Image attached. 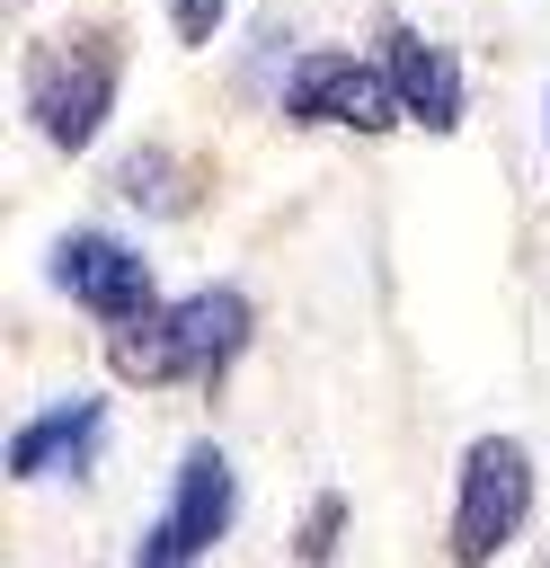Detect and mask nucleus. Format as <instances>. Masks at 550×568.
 <instances>
[{
	"mask_svg": "<svg viewBox=\"0 0 550 568\" xmlns=\"http://www.w3.org/2000/svg\"><path fill=\"white\" fill-rule=\"evenodd\" d=\"M98 346L124 390H213L257 346V302H248V284H186L151 320L106 328Z\"/></svg>",
	"mask_w": 550,
	"mask_h": 568,
	"instance_id": "1",
	"label": "nucleus"
},
{
	"mask_svg": "<svg viewBox=\"0 0 550 568\" xmlns=\"http://www.w3.org/2000/svg\"><path fill=\"white\" fill-rule=\"evenodd\" d=\"M106 435H115V399L106 390H62V399H44L9 426L0 470L18 488H80L106 462Z\"/></svg>",
	"mask_w": 550,
	"mask_h": 568,
	"instance_id": "7",
	"label": "nucleus"
},
{
	"mask_svg": "<svg viewBox=\"0 0 550 568\" xmlns=\"http://www.w3.org/2000/svg\"><path fill=\"white\" fill-rule=\"evenodd\" d=\"M231 532H240V462L204 435V444L177 453L169 497H160V515L133 532V559H124V568H204Z\"/></svg>",
	"mask_w": 550,
	"mask_h": 568,
	"instance_id": "6",
	"label": "nucleus"
},
{
	"mask_svg": "<svg viewBox=\"0 0 550 568\" xmlns=\"http://www.w3.org/2000/svg\"><path fill=\"white\" fill-rule=\"evenodd\" d=\"M266 106L293 133H364V142H381V133L408 124L390 80H381V62H373V44H302Z\"/></svg>",
	"mask_w": 550,
	"mask_h": 568,
	"instance_id": "4",
	"label": "nucleus"
},
{
	"mask_svg": "<svg viewBox=\"0 0 550 568\" xmlns=\"http://www.w3.org/2000/svg\"><path fill=\"white\" fill-rule=\"evenodd\" d=\"M373 62H381L408 133H435V142L461 133V115H470V71H461V53H452L444 36H426V27L399 18V9H381V18H373Z\"/></svg>",
	"mask_w": 550,
	"mask_h": 568,
	"instance_id": "8",
	"label": "nucleus"
},
{
	"mask_svg": "<svg viewBox=\"0 0 550 568\" xmlns=\"http://www.w3.org/2000/svg\"><path fill=\"white\" fill-rule=\"evenodd\" d=\"M541 151H550V89H541Z\"/></svg>",
	"mask_w": 550,
	"mask_h": 568,
	"instance_id": "12",
	"label": "nucleus"
},
{
	"mask_svg": "<svg viewBox=\"0 0 550 568\" xmlns=\"http://www.w3.org/2000/svg\"><path fill=\"white\" fill-rule=\"evenodd\" d=\"M346 524H355L346 488H319V497L302 506V524H293V559H302V568H328V559H337V541H346Z\"/></svg>",
	"mask_w": 550,
	"mask_h": 568,
	"instance_id": "10",
	"label": "nucleus"
},
{
	"mask_svg": "<svg viewBox=\"0 0 550 568\" xmlns=\"http://www.w3.org/2000/svg\"><path fill=\"white\" fill-rule=\"evenodd\" d=\"M231 9H240V0H160L169 36H177L186 53H213V44H222V27H231Z\"/></svg>",
	"mask_w": 550,
	"mask_h": 568,
	"instance_id": "11",
	"label": "nucleus"
},
{
	"mask_svg": "<svg viewBox=\"0 0 550 568\" xmlns=\"http://www.w3.org/2000/svg\"><path fill=\"white\" fill-rule=\"evenodd\" d=\"M44 284L106 337V328H133V320H151L169 293H160V266L142 257V240H124V231H106V222H71V231H53L44 240Z\"/></svg>",
	"mask_w": 550,
	"mask_h": 568,
	"instance_id": "5",
	"label": "nucleus"
},
{
	"mask_svg": "<svg viewBox=\"0 0 550 568\" xmlns=\"http://www.w3.org/2000/svg\"><path fill=\"white\" fill-rule=\"evenodd\" d=\"M204 160H186L177 142H160V133H142V142H124L115 160H106V195L115 204H133L142 222H186L195 204H204Z\"/></svg>",
	"mask_w": 550,
	"mask_h": 568,
	"instance_id": "9",
	"label": "nucleus"
},
{
	"mask_svg": "<svg viewBox=\"0 0 550 568\" xmlns=\"http://www.w3.org/2000/svg\"><path fill=\"white\" fill-rule=\"evenodd\" d=\"M124 98V27L80 18V27H44L18 53V115L53 160H89L115 124Z\"/></svg>",
	"mask_w": 550,
	"mask_h": 568,
	"instance_id": "2",
	"label": "nucleus"
},
{
	"mask_svg": "<svg viewBox=\"0 0 550 568\" xmlns=\"http://www.w3.org/2000/svg\"><path fill=\"white\" fill-rule=\"evenodd\" d=\"M541 506V470L523 435H470L452 462V515H444V559L452 568H497Z\"/></svg>",
	"mask_w": 550,
	"mask_h": 568,
	"instance_id": "3",
	"label": "nucleus"
}]
</instances>
